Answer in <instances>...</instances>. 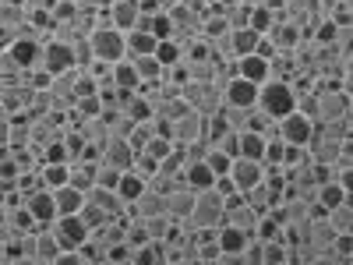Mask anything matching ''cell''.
<instances>
[{
    "instance_id": "74e56055",
    "label": "cell",
    "mask_w": 353,
    "mask_h": 265,
    "mask_svg": "<svg viewBox=\"0 0 353 265\" xmlns=\"http://www.w3.org/2000/svg\"><path fill=\"white\" fill-rule=\"evenodd\" d=\"M201 159L209 163V170H212L216 177H226V173H230V163H233V159H230V156H226V153L219 149V145H209V149H205V156H201Z\"/></svg>"
},
{
    "instance_id": "4316f807",
    "label": "cell",
    "mask_w": 353,
    "mask_h": 265,
    "mask_svg": "<svg viewBox=\"0 0 353 265\" xmlns=\"http://www.w3.org/2000/svg\"><path fill=\"white\" fill-rule=\"evenodd\" d=\"M96 166H99V159H96V163H88V159L68 163V184L78 188V191H88V188L96 184Z\"/></svg>"
},
{
    "instance_id": "e575fe53",
    "label": "cell",
    "mask_w": 353,
    "mask_h": 265,
    "mask_svg": "<svg viewBox=\"0 0 353 265\" xmlns=\"http://www.w3.org/2000/svg\"><path fill=\"white\" fill-rule=\"evenodd\" d=\"M276 18H279V14L261 0V4H251V11H248V28H254L258 36H265V32H269V28L276 25Z\"/></svg>"
},
{
    "instance_id": "ffe728a7",
    "label": "cell",
    "mask_w": 353,
    "mask_h": 265,
    "mask_svg": "<svg viewBox=\"0 0 353 265\" xmlns=\"http://www.w3.org/2000/svg\"><path fill=\"white\" fill-rule=\"evenodd\" d=\"M0 28H4V32H11V36L28 32V11H25V4L0 0Z\"/></svg>"
},
{
    "instance_id": "f6af8a7d",
    "label": "cell",
    "mask_w": 353,
    "mask_h": 265,
    "mask_svg": "<svg viewBox=\"0 0 353 265\" xmlns=\"http://www.w3.org/2000/svg\"><path fill=\"white\" fill-rule=\"evenodd\" d=\"M212 145H219L230 159H237V156H241V131H226V135H223L219 141H212Z\"/></svg>"
},
{
    "instance_id": "484cf974",
    "label": "cell",
    "mask_w": 353,
    "mask_h": 265,
    "mask_svg": "<svg viewBox=\"0 0 353 265\" xmlns=\"http://www.w3.org/2000/svg\"><path fill=\"white\" fill-rule=\"evenodd\" d=\"M145 188H149V181H145V177H138L134 170H124V173H121V184H117V198H121L128 209H131V205L145 195Z\"/></svg>"
},
{
    "instance_id": "7c38bea8",
    "label": "cell",
    "mask_w": 353,
    "mask_h": 265,
    "mask_svg": "<svg viewBox=\"0 0 353 265\" xmlns=\"http://www.w3.org/2000/svg\"><path fill=\"white\" fill-rule=\"evenodd\" d=\"M191 209H194V191L181 181L170 195H163V213L173 219V223H188V216H191Z\"/></svg>"
},
{
    "instance_id": "1f68e13d",
    "label": "cell",
    "mask_w": 353,
    "mask_h": 265,
    "mask_svg": "<svg viewBox=\"0 0 353 265\" xmlns=\"http://www.w3.org/2000/svg\"><path fill=\"white\" fill-rule=\"evenodd\" d=\"M258 32L254 28H230V50H233V61H237V57H244V53H254V46H258Z\"/></svg>"
},
{
    "instance_id": "db71d44e",
    "label": "cell",
    "mask_w": 353,
    "mask_h": 265,
    "mask_svg": "<svg viewBox=\"0 0 353 265\" xmlns=\"http://www.w3.org/2000/svg\"><path fill=\"white\" fill-rule=\"evenodd\" d=\"M103 265H134V262H103Z\"/></svg>"
},
{
    "instance_id": "f5cc1de1",
    "label": "cell",
    "mask_w": 353,
    "mask_h": 265,
    "mask_svg": "<svg viewBox=\"0 0 353 265\" xmlns=\"http://www.w3.org/2000/svg\"><path fill=\"white\" fill-rule=\"evenodd\" d=\"M339 4H343V8H346V11L353 14V0H339Z\"/></svg>"
},
{
    "instance_id": "6da1fadb",
    "label": "cell",
    "mask_w": 353,
    "mask_h": 265,
    "mask_svg": "<svg viewBox=\"0 0 353 265\" xmlns=\"http://www.w3.org/2000/svg\"><path fill=\"white\" fill-rule=\"evenodd\" d=\"M269 121H279V117L297 110V88H293L290 78H269L265 85H258V106Z\"/></svg>"
},
{
    "instance_id": "7a4b0ae2",
    "label": "cell",
    "mask_w": 353,
    "mask_h": 265,
    "mask_svg": "<svg viewBox=\"0 0 353 265\" xmlns=\"http://www.w3.org/2000/svg\"><path fill=\"white\" fill-rule=\"evenodd\" d=\"M88 46H92L96 64L113 68V64L128 61V43H124V32H117L113 25H106V14H103V21L92 28V32H88Z\"/></svg>"
},
{
    "instance_id": "ab89813d",
    "label": "cell",
    "mask_w": 353,
    "mask_h": 265,
    "mask_svg": "<svg viewBox=\"0 0 353 265\" xmlns=\"http://www.w3.org/2000/svg\"><path fill=\"white\" fill-rule=\"evenodd\" d=\"M121 173H124V170L99 163V166H96V184H92V188H110V191H117V184H121Z\"/></svg>"
},
{
    "instance_id": "4dcf8cb0",
    "label": "cell",
    "mask_w": 353,
    "mask_h": 265,
    "mask_svg": "<svg viewBox=\"0 0 353 265\" xmlns=\"http://www.w3.org/2000/svg\"><path fill=\"white\" fill-rule=\"evenodd\" d=\"M152 57H156V61H159V64H163V68L170 71V68H176V64L184 61V43L176 39V36H173V39H159V43H156V53H152Z\"/></svg>"
},
{
    "instance_id": "680465c9",
    "label": "cell",
    "mask_w": 353,
    "mask_h": 265,
    "mask_svg": "<svg viewBox=\"0 0 353 265\" xmlns=\"http://www.w3.org/2000/svg\"><path fill=\"white\" fill-rule=\"evenodd\" d=\"M350 32H353V25H350Z\"/></svg>"
},
{
    "instance_id": "4fadbf2b",
    "label": "cell",
    "mask_w": 353,
    "mask_h": 265,
    "mask_svg": "<svg viewBox=\"0 0 353 265\" xmlns=\"http://www.w3.org/2000/svg\"><path fill=\"white\" fill-rule=\"evenodd\" d=\"M50 230L57 233L61 248H81L88 241V226L81 223V216H57Z\"/></svg>"
},
{
    "instance_id": "f907efd6",
    "label": "cell",
    "mask_w": 353,
    "mask_h": 265,
    "mask_svg": "<svg viewBox=\"0 0 353 265\" xmlns=\"http://www.w3.org/2000/svg\"><path fill=\"white\" fill-rule=\"evenodd\" d=\"M216 265H244V258H241V255H219Z\"/></svg>"
},
{
    "instance_id": "b9f144b4",
    "label": "cell",
    "mask_w": 353,
    "mask_h": 265,
    "mask_svg": "<svg viewBox=\"0 0 353 265\" xmlns=\"http://www.w3.org/2000/svg\"><path fill=\"white\" fill-rule=\"evenodd\" d=\"M131 170H134L138 177H145V181H149V177H156V173H159V159H152L149 153H134Z\"/></svg>"
},
{
    "instance_id": "ac0fdd59",
    "label": "cell",
    "mask_w": 353,
    "mask_h": 265,
    "mask_svg": "<svg viewBox=\"0 0 353 265\" xmlns=\"http://www.w3.org/2000/svg\"><path fill=\"white\" fill-rule=\"evenodd\" d=\"M237 78H248V81H254V85H265L272 78V68H269V61L265 57H258V53H244V57H237Z\"/></svg>"
},
{
    "instance_id": "60d3db41",
    "label": "cell",
    "mask_w": 353,
    "mask_h": 265,
    "mask_svg": "<svg viewBox=\"0 0 353 265\" xmlns=\"http://www.w3.org/2000/svg\"><path fill=\"white\" fill-rule=\"evenodd\" d=\"M152 135H156V128H152V121H145V124H134V131L128 135V141H131V149L134 153H141L145 145L152 141Z\"/></svg>"
},
{
    "instance_id": "7402d4cb",
    "label": "cell",
    "mask_w": 353,
    "mask_h": 265,
    "mask_svg": "<svg viewBox=\"0 0 353 265\" xmlns=\"http://www.w3.org/2000/svg\"><path fill=\"white\" fill-rule=\"evenodd\" d=\"M241 198H244V202L251 205L254 213H269L272 205H279V202H283V195H279V191H276V188H272L269 181H261V184L248 188V191H244Z\"/></svg>"
},
{
    "instance_id": "f1b7e54d",
    "label": "cell",
    "mask_w": 353,
    "mask_h": 265,
    "mask_svg": "<svg viewBox=\"0 0 353 265\" xmlns=\"http://www.w3.org/2000/svg\"><path fill=\"white\" fill-rule=\"evenodd\" d=\"M134 219H152V216H166L163 213V195H156L152 188H145V195L131 205V209H128Z\"/></svg>"
},
{
    "instance_id": "e0dca14e",
    "label": "cell",
    "mask_w": 353,
    "mask_h": 265,
    "mask_svg": "<svg viewBox=\"0 0 353 265\" xmlns=\"http://www.w3.org/2000/svg\"><path fill=\"white\" fill-rule=\"evenodd\" d=\"M25 205H28V213H32V219H36V230H46V226H53V219H57V205H53V191H36L32 198H25Z\"/></svg>"
},
{
    "instance_id": "30bf717a",
    "label": "cell",
    "mask_w": 353,
    "mask_h": 265,
    "mask_svg": "<svg viewBox=\"0 0 353 265\" xmlns=\"http://www.w3.org/2000/svg\"><path fill=\"white\" fill-rule=\"evenodd\" d=\"M265 39L272 43L276 53H293L301 43H304V32H301V25L297 21H286V18H276V25L265 32Z\"/></svg>"
},
{
    "instance_id": "11a10c76",
    "label": "cell",
    "mask_w": 353,
    "mask_h": 265,
    "mask_svg": "<svg viewBox=\"0 0 353 265\" xmlns=\"http://www.w3.org/2000/svg\"><path fill=\"white\" fill-rule=\"evenodd\" d=\"M350 117H353V88H350Z\"/></svg>"
},
{
    "instance_id": "d6a6232c",
    "label": "cell",
    "mask_w": 353,
    "mask_h": 265,
    "mask_svg": "<svg viewBox=\"0 0 353 265\" xmlns=\"http://www.w3.org/2000/svg\"><path fill=\"white\" fill-rule=\"evenodd\" d=\"M110 78H113L117 88H124V92H138V88H141V78H138V71H134L131 61L113 64V68H110Z\"/></svg>"
},
{
    "instance_id": "816d5d0a",
    "label": "cell",
    "mask_w": 353,
    "mask_h": 265,
    "mask_svg": "<svg viewBox=\"0 0 353 265\" xmlns=\"http://www.w3.org/2000/svg\"><path fill=\"white\" fill-rule=\"evenodd\" d=\"M11 265H39V262H36V258H32V255H21V258H14V262H11Z\"/></svg>"
},
{
    "instance_id": "44dd1931",
    "label": "cell",
    "mask_w": 353,
    "mask_h": 265,
    "mask_svg": "<svg viewBox=\"0 0 353 265\" xmlns=\"http://www.w3.org/2000/svg\"><path fill=\"white\" fill-rule=\"evenodd\" d=\"M61 251H64V248H61V241H57V233H53L50 226L32 233V258H36L39 265H50Z\"/></svg>"
},
{
    "instance_id": "681fc988",
    "label": "cell",
    "mask_w": 353,
    "mask_h": 265,
    "mask_svg": "<svg viewBox=\"0 0 353 265\" xmlns=\"http://www.w3.org/2000/svg\"><path fill=\"white\" fill-rule=\"evenodd\" d=\"M11 117H0V149H8V141H11Z\"/></svg>"
},
{
    "instance_id": "8fae6325",
    "label": "cell",
    "mask_w": 353,
    "mask_h": 265,
    "mask_svg": "<svg viewBox=\"0 0 353 265\" xmlns=\"http://www.w3.org/2000/svg\"><path fill=\"white\" fill-rule=\"evenodd\" d=\"M258 216H261V213H254L241 195L230 198L226 209H223V223H226V226H237V230H244V233H251V237H254V230H258Z\"/></svg>"
},
{
    "instance_id": "836d02e7",
    "label": "cell",
    "mask_w": 353,
    "mask_h": 265,
    "mask_svg": "<svg viewBox=\"0 0 353 265\" xmlns=\"http://www.w3.org/2000/svg\"><path fill=\"white\" fill-rule=\"evenodd\" d=\"M265 141H269V135L241 131V156H237V159H254V163H261V159H265Z\"/></svg>"
},
{
    "instance_id": "d4e9b609",
    "label": "cell",
    "mask_w": 353,
    "mask_h": 265,
    "mask_svg": "<svg viewBox=\"0 0 353 265\" xmlns=\"http://www.w3.org/2000/svg\"><path fill=\"white\" fill-rule=\"evenodd\" d=\"M248 241H251V233H244V230H237V226H219L216 230V244H219V255H241L244 248H248Z\"/></svg>"
},
{
    "instance_id": "9c48e42d",
    "label": "cell",
    "mask_w": 353,
    "mask_h": 265,
    "mask_svg": "<svg viewBox=\"0 0 353 265\" xmlns=\"http://www.w3.org/2000/svg\"><path fill=\"white\" fill-rule=\"evenodd\" d=\"M223 106H241V110H254L258 106V85L248 78H226L223 85Z\"/></svg>"
},
{
    "instance_id": "6f0895ef",
    "label": "cell",
    "mask_w": 353,
    "mask_h": 265,
    "mask_svg": "<svg viewBox=\"0 0 353 265\" xmlns=\"http://www.w3.org/2000/svg\"><path fill=\"white\" fill-rule=\"evenodd\" d=\"M336 265H353V262H336Z\"/></svg>"
},
{
    "instance_id": "9a60e30c",
    "label": "cell",
    "mask_w": 353,
    "mask_h": 265,
    "mask_svg": "<svg viewBox=\"0 0 353 265\" xmlns=\"http://www.w3.org/2000/svg\"><path fill=\"white\" fill-rule=\"evenodd\" d=\"M99 163H106V166H117V170H131V163H134V149H131V141L128 138H106V145L99 149Z\"/></svg>"
},
{
    "instance_id": "ba28073f",
    "label": "cell",
    "mask_w": 353,
    "mask_h": 265,
    "mask_svg": "<svg viewBox=\"0 0 353 265\" xmlns=\"http://www.w3.org/2000/svg\"><path fill=\"white\" fill-rule=\"evenodd\" d=\"M43 71H50V75H64V71H74V43H68V39H46L43 43V64H39Z\"/></svg>"
},
{
    "instance_id": "c3c4849f",
    "label": "cell",
    "mask_w": 353,
    "mask_h": 265,
    "mask_svg": "<svg viewBox=\"0 0 353 265\" xmlns=\"http://www.w3.org/2000/svg\"><path fill=\"white\" fill-rule=\"evenodd\" d=\"M113 0H81V11H92V14H106Z\"/></svg>"
},
{
    "instance_id": "83f0119b",
    "label": "cell",
    "mask_w": 353,
    "mask_h": 265,
    "mask_svg": "<svg viewBox=\"0 0 353 265\" xmlns=\"http://www.w3.org/2000/svg\"><path fill=\"white\" fill-rule=\"evenodd\" d=\"M124 43H128V61H134V57H152L159 39L152 32H138V28H131V32H124Z\"/></svg>"
},
{
    "instance_id": "9f6ffc18",
    "label": "cell",
    "mask_w": 353,
    "mask_h": 265,
    "mask_svg": "<svg viewBox=\"0 0 353 265\" xmlns=\"http://www.w3.org/2000/svg\"><path fill=\"white\" fill-rule=\"evenodd\" d=\"M64 4H78V8H81V0H64Z\"/></svg>"
},
{
    "instance_id": "ee69618b",
    "label": "cell",
    "mask_w": 353,
    "mask_h": 265,
    "mask_svg": "<svg viewBox=\"0 0 353 265\" xmlns=\"http://www.w3.org/2000/svg\"><path fill=\"white\" fill-rule=\"evenodd\" d=\"M78 216H81V223L88 226V233H92V230H99L103 223H110V219H113V216H106L103 209H96V205H88V202H85V209H81Z\"/></svg>"
},
{
    "instance_id": "5b68a950",
    "label": "cell",
    "mask_w": 353,
    "mask_h": 265,
    "mask_svg": "<svg viewBox=\"0 0 353 265\" xmlns=\"http://www.w3.org/2000/svg\"><path fill=\"white\" fill-rule=\"evenodd\" d=\"M276 138H283V145H290V149H307L311 138H314V121L307 113L293 110V113L276 121Z\"/></svg>"
},
{
    "instance_id": "3957f363",
    "label": "cell",
    "mask_w": 353,
    "mask_h": 265,
    "mask_svg": "<svg viewBox=\"0 0 353 265\" xmlns=\"http://www.w3.org/2000/svg\"><path fill=\"white\" fill-rule=\"evenodd\" d=\"M223 209H226V202L216 188L209 191H194V209L188 216V230H219L223 226Z\"/></svg>"
},
{
    "instance_id": "7dc6e473",
    "label": "cell",
    "mask_w": 353,
    "mask_h": 265,
    "mask_svg": "<svg viewBox=\"0 0 353 265\" xmlns=\"http://www.w3.org/2000/svg\"><path fill=\"white\" fill-rule=\"evenodd\" d=\"M216 191L223 195V202H230V198H237V195H241V191H237V184L230 181V173H226V177H216Z\"/></svg>"
},
{
    "instance_id": "2e32d148",
    "label": "cell",
    "mask_w": 353,
    "mask_h": 265,
    "mask_svg": "<svg viewBox=\"0 0 353 265\" xmlns=\"http://www.w3.org/2000/svg\"><path fill=\"white\" fill-rule=\"evenodd\" d=\"M230 181L237 184V191L244 195L248 188H254V184L265 181V163H254V159H233V163H230Z\"/></svg>"
},
{
    "instance_id": "f35d334b",
    "label": "cell",
    "mask_w": 353,
    "mask_h": 265,
    "mask_svg": "<svg viewBox=\"0 0 353 265\" xmlns=\"http://www.w3.org/2000/svg\"><path fill=\"white\" fill-rule=\"evenodd\" d=\"M173 149H176V145H173V138H166V135H152V141L145 145L141 153H149L152 159H159V163H163V159H166Z\"/></svg>"
},
{
    "instance_id": "cb8c5ba5",
    "label": "cell",
    "mask_w": 353,
    "mask_h": 265,
    "mask_svg": "<svg viewBox=\"0 0 353 265\" xmlns=\"http://www.w3.org/2000/svg\"><path fill=\"white\" fill-rule=\"evenodd\" d=\"M53 205H57V216H78L85 209V191L64 184V188L53 191Z\"/></svg>"
},
{
    "instance_id": "f546056e",
    "label": "cell",
    "mask_w": 353,
    "mask_h": 265,
    "mask_svg": "<svg viewBox=\"0 0 353 265\" xmlns=\"http://www.w3.org/2000/svg\"><path fill=\"white\" fill-rule=\"evenodd\" d=\"M343 202H350V195L343 191V184L339 181H332V177H325V181L318 184V202L314 205H321V209H336V205H343Z\"/></svg>"
},
{
    "instance_id": "52a82bcc",
    "label": "cell",
    "mask_w": 353,
    "mask_h": 265,
    "mask_svg": "<svg viewBox=\"0 0 353 265\" xmlns=\"http://www.w3.org/2000/svg\"><path fill=\"white\" fill-rule=\"evenodd\" d=\"M170 128H173L170 135H173V145H176V149H188V145L205 141V128H209V117L198 113V110H188L181 121H173Z\"/></svg>"
},
{
    "instance_id": "d590c367",
    "label": "cell",
    "mask_w": 353,
    "mask_h": 265,
    "mask_svg": "<svg viewBox=\"0 0 353 265\" xmlns=\"http://www.w3.org/2000/svg\"><path fill=\"white\" fill-rule=\"evenodd\" d=\"M39 181L46 191H57L68 184V163H43L39 166Z\"/></svg>"
},
{
    "instance_id": "277c9868",
    "label": "cell",
    "mask_w": 353,
    "mask_h": 265,
    "mask_svg": "<svg viewBox=\"0 0 353 265\" xmlns=\"http://www.w3.org/2000/svg\"><path fill=\"white\" fill-rule=\"evenodd\" d=\"M350 121V92L339 85L314 88V124H336Z\"/></svg>"
},
{
    "instance_id": "5bb4252c",
    "label": "cell",
    "mask_w": 353,
    "mask_h": 265,
    "mask_svg": "<svg viewBox=\"0 0 353 265\" xmlns=\"http://www.w3.org/2000/svg\"><path fill=\"white\" fill-rule=\"evenodd\" d=\"M141 18V4L138 0H113L106 11V25H113L117 32H131Z\"/></svg>"
},
{
    "instance_id": "7bdbcfd3",
    "label": "cell",
    "mask_w": 353,
    "mask_h": 265,
    "mask_svg": "<svg viewBox=\"0 0 353 265\" xmlns=\"http://www.w3.org/2000/svg\"><path fill=\"white\" fill-rule=\"evenodd\" d=\"M149 32L156 36V39H173L176 32H173V21H170V14L166 11H152V28Z\"/></svg>"
},
{
    "instance_id": "8992f818",
    "label": "cell",
    "mask_w": 353,
    "mask_h": 265,
    "mask_svg": "<svg viewBox=\"0 0 353 265\" xmlns=\"http://www.w3.org/2000/svg\"><path fill=\"white\" fill-rule=\"evenodd\" d=\"M43 36H36L32 28L28 32H21V36H14V43L8 46V53H11V61L21 68V71H36L39 64H43Z\"/></svg>"
},
{
    "instance_id": "bcb514c9",
    "label": "cell",
    "mask_w": 353,
    "mask_h": 265,
    "mask_svg": "<svg viewBox=\"0 0 353 265\" xmlns=\"http://www.w3.org/2000/svg\"><path fill=\"white\" fill-rule=\"evenodd\" d=\"M50 265H85V258H81V251H78V248H64V251L57 255Z\"/></svg>"
},
{
    "instance_id": "d6986e66",
    "label": "cell",
    "mask_w": 353,
    "mask_h": 265,
    "mask_svg": "<svg viewBox=\"0 0 353 265\" xmlns=\"http://www.w3.org/2000/svg\"><path fill=\"white\" fill-rule=\"evenodd\" d=\"M181 181L191 191H209V188H216V173L209 170V163H205V159H191L184 166V173H181Z\"/></svg>"
},
{
    "instance_id": "8d00e7d4",
    "label": "cell",
    "mask_w": 353,
    "mask_h": 265,
    "mask_svg": "<svg viewBox=\"0 0 353 265\" xmlns=\"http://www.w3.org/2000/svg\"><path fill=\"white\" fill-rule=\"evenodd\" d=\"M325 223L336 230V233H353V202H343L336 209L325 213Z\"/></svg>"
},
{
    "instance_id": "603a6c76",
    "label": "cell",
    "mask_w": 353,
    "mask_h": 265,
    "mask_svg": "<svg viewBox=\"0 0 353 265\" xmlns=\"http://www.w3.org/2000/svg\"><path fill=\"white\" fill-rule=\"evenodd\" d=\"M85 202L96 205V209H103L106 216H124L128 213V205L117 198V191H110V188H88L85 191Z\"/></svg>"
}]
</instances>
